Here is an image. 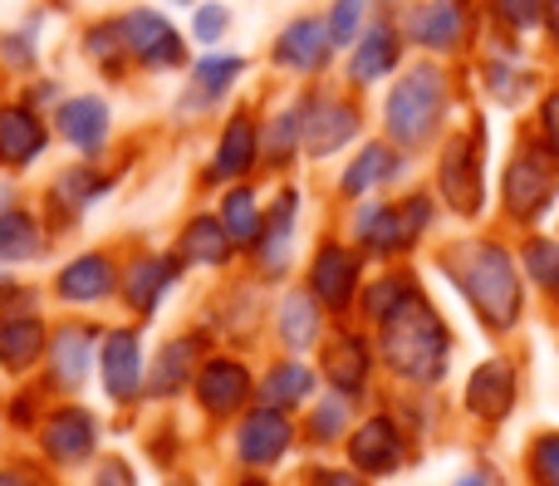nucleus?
Segmentation results:
<instances>
[{"label": "nucleus", "mask_w": 559, "mask_h": 486, "mask_svg": "<svg viewBox=\"0 0 559 486\" xmlns=\"http://www.w3.org/2000/svg\"><path fill=\"white\" fill-rule=\"evenodd\" d=\"M39 20L45 15H29L25 25L0 29V64H5V74H35L39 69Z\"/></svg>", "instance_id": "34"}, {"label": "nucleus", "mask_w": 559, "mask_h": 486, "mask_svg": "<svg viewBox=\"0 0 559 486\" xmlns=\"http://www.w3.org/2000/svg\"><path fill=\"white\" fill-rule=\"evenodd\" d=\"M49 143H55L49 114L29 108L25 98H5V104H0V167H5V173L35 167L39 157L49 153Z\"/></svg>", "instance_id": "8"}, {"label": "nucleus", "mask_w": 559, "mask_h": 486, "mask_svg": "<svg viewBox=\"0 0 559 486\" xmlns=\"http://www.w3.org/2000/svg\"><path fill=\"white\" fill-rule=\"evenodd\" d=\"M0 486H29L25 477H15V472H0Z\"/></svg>", "instance_id": "52"}, {"label": "nucleus", "mask_w": 559, "mask_h": 486, "mask_svg": "<svg viewBox=\"0 0 559 486\" xmlns=\"http://www.w3.org/2000/svg\"><path fill=\"white\" fill-rule=\"evenodd\" d=\"M437 182H442V197L452 212L462 216L481 212V143L466 133L447 138L442 163H437Z\"/></svg>", "instance_id": "11"}, {"label": "nucleus", "mask_w": 559, "mask_h": 486, "mask_svg": "<svg viewBox=\"0 0 559 486\" xmlns=\"http://www.w3.org/2000/svg\"><path fill=\"white\" fill-rule=\"evenodd\" d=\"M348 458H354L364 472H373V477L393 472V467H397V458H403L393 423H388V418H368L364 428L354 432V442H348Z\"/></svg>", "instance_id": "24"}, {"label": "nucleus", "mask_w": 559, "mask_h": 486, "mask_svg": "<svg viewBox=\"0 0 559 486\" xmlns=\"http://www.w3.org/2000/svg\"><path fill=\"white\" fill-rule=\"evenodd\" d=\"M535 477L540 486H559V432L535 442Z\"/></svg>", "instance_id": "46"}, {"label": "nucleus", "mask_w": 559, "mask_h": 486, "mask_svg": "<svg viewBox=\"0 0 559 486\" xmlns=\"http://www.w3.org/2000/svg\"><path fill=\"white\" fill-rule=\"evenodd\" d=\"M39 246H45V232H39L35 212H25L20 202L0 212V261H29L39 256Z\"/></svg>", "instance_id": "32"}, {"label": "nucleus", "mask_w": 559, "mask_h": 486, "mask_svg": "<svg viewBox=\"0 0 559 486\" xmlns=\"http://www.w3.org/2000/svg\"><path fill=\"white\" fill-rule=\"evenodd\" d=\"M231 35V5H222V0H197L192 5V35L202 49H216L222 39Z\"/></svg>", "instance_id": "39"}, {"label": "nucleus", "mask_w": 559, "mask_h": 486, "mask_svg": "<svg viewBox=\"0 0 559 486\" xmlns=\"http://www.w3.org/2000/svg\"><path fill=\"white\" fill-rule=\"evenodd\" d=\"M226 222V232H231L236 246H255V236H261L265 226V212H261V197H255L251 182H226L222 192V212H216Z\"/></svg>", "instance_id": "26"}, {"label": "nucleus", "mask_w": 559, "mask_h": 486, "mask_svg": "<svg viewBox=\"0 0 559 486\" xmlns=\"http://www.w3.org/2000/svg\"><path fill=\"white\" fill-rule=\"evenodd\" d=\"M309 486H364V482L348 477V472H319V477L309 482Z\"/></svg>", "instance_id": "50"}, {"label": "nucleus", "mask_w": 559, "mask_h": 486, "mask_svg": "<svg viewBox=\"0 0 559 486\" xmlns=\"http://www.w3.org/2000/svg\"><path fill=\"white\" fill-rule=\"evenodd\" d=\"M49 123H55V138H64L79 157L98 163L108 138H114V108H108L104 94H64L59 108L49 114Z\"/></svg>", "instance_id": "7"}, {"label": "nucleus", "mask_w": 559, "mask_h": 486, "mask_svg": "<svg viewBox=\"0 0 559 486\" xmlns=\"http://www.w3.org/2000/svg\"><path fill=\"white\" fill-rule=\"evenodd\" d=\"M45 349V324L20 315V320H0V364L5 369H29Z\"/></svg>", "instance_id": "31"}, {"label": "nucleus", "mask_w": 559, "mask_h": 486, "mask_svg": "<svg viewBox=\"0 0 559 486\" xmlns=\"http://www.w3.org/2000/svg\"><path fill=\"white\" fill-rule=\"evenodd\" d=\"M177 275V261H167V256H143V261H133V271H128V300H133V310H153L157 295L173 285Z\"/></svg>", "instance_id": "33"}, {"label": "nucleus", "mask_w": 559, "mask_h": 486, "mask_svg": "<svg viewBox=\"0 0 559 486\" xmlns=\"http://www.w3.org/2000/svg\"><path fill=\"white\" fill-rule=\"evenodd\" d=\"M108 187H114V177L104 173L98 163H88V157H79V163H69L64 173L49 182L45 192V212L59 216V222H74L84 206H94L98 197H108Z\"/></svg>", "instance_id": "13"}, {"label": "nucleus", "mask_w": 559, "mask_h": 486, "mask_svg": "<svg viewBox=\"0 0 559 486\" xmlns=\"http://www.w3.org/2000/svg\"><path fill=\"white\" fill-rule=\"evenodd\" d=\"M280 334H285L289 349H309V344L319 340V310L305 291H295L285 300V310H280Z\"/></svg>", "instance_id": "36"}, {"label": "nucleus", "mask_w": 559, "mask_h": 486, "mask_svg": "<svg viewBox=\"0 0 559 486\" xmlns=\"http://www.w3.org/2000/svg\"><path fill=\"white\" fill-rule=\"evenodd\" d=\"M383 354L397 374L432 383L447 364V330L417 295H403L393 315H383Z\"/></svg>", "instance_id": "2"}, {"label": "nucleus", "mask_w": 559, "mask_h": 486, "mask_svg": "<svg viewBox=\"0 0 559 486\" xmlns=\"http://www.w3.org/2000/svg\"><path fill=\"white\" fill-rule=\"evenodd\" d=\"M496 20L511 29H531L545 20V0H496Z\"/></svg>", "instance_id": "44"}, {"label": "nucleus", "mask_w": 559, "mask_h": 486, "mask_svg": "<svg viewBox=\"0 0 559 486\" xmlns=\"http://www.w3.org/2000/svg\"><path fill=\"white\" fill-rule=\"evenodd\" d=\"M525 271H531L540 285L559 291V246L555 241H531L525 246Z\"/></svg>", "instance_id": "42"}, {"label": "nucleus", "mask_w": 559, "mask_h": 486, "mask_svg": "<svg viewBox=\"0 0 559 486\" xmlns=\"http://www.w3.org/2000/svg\"><path fill=\"white\" fill-rule=\"evenodd\" d=\"M231 232H226V222L222 216H212V212H202V216H192V222L182 226V261H192V265H222L226 256H231Z\"/></svg>", "instance_id": "27"}, {"label": "nucleus", "mask_w": 559, "mask_h": 486, "mask_svg": "<svg viewBox=\"0 0 559 486\" xmlns=\"http://www.w3.org/2000/svg\"><path fill=\"white\" fill-rule=\"evenodd\" d=\"M261 167V118L251 108H231L216 133V147H212V163H206L202 182L216 187V182H246V177Z\"/></svg>", "instance_id": "6"}, {"label": "nucleus", "mask_w": 559, "mask_h": 486, "mask_svg": "<svg viewBox=\"0 0 559 486\" xmlns=\"http://www.w3.org/2000/svg\"><path fill=\"white\" fill-rule=\"evenodd\" d=\"M108 291H114V265L98 251L79 256V261H69L64 271H59V295H64V300H104Z\"/></svg>", "instance_id": "30"}, {"label": "nucleus", "mask_w": 559, "mask_h": 486, "mask_svg": "<svg viewBox=\"0 0 559 486\" xmlns=\"http://www.w3.org/2000/svg\"><path fill=\"white\" fill-rule=\"evenodd\" d=\"M0 291H5V281H0Z\"/></svg>", "instance_id": "57"}, {"label": "nucleus", "mask_w": 559, "mask_h": 486, "mask_svg": "<svg viewBox=\"0 0 559 486\" xmlns=\"http://www.w3.org/2000/svg\"><path fill=\"white\" fill-rule=\"evenodd\" d=\"M354 281H358V261L354 251H344V246H324L314 261V271H309V285H314V300L324 305H348V295H354Z\"/></svg>", "instance_id": "22"}, {"label": "nucleus", "mask_w": 559, "mask_h": 486, "mask_svg": "<svg viewBox=\"0 0 559 486\" xmlns=\"http://www.w3.org/2000/svg\"><path fill=\"white\" fill-rule=\"evenodd\" d=\"M94 418H88L84 408H64V413H55L49 418V428H45V452L55 462H84L88 452H94Z\"/></svg>", "instance_id": "23"}, {"label": "nucleus", "mask_w": 559, "mask_h": 486, "mask_svg": "<svg viewBox=\"0 0 559 486\" xmlns=\"http://www.w3.org/2000/svg\"><path fill=\"white\" fill-rule=\"evenodd\" d=\"M289 448V423L280 418V413L265 403L261 413H251V418L241 423V432H236V452H241V462H251V467H265V462L285 458Z\"/></svg>", "instance_id": "18"}, {"label": "nucleus", "mask_w": 559, "mask_h": 486, "mask_svg": "<svg viewBox=\"0 0 559 486\" xmlns=\"http://www.w3.org/2000/svg\"><path fill=\"white\" fill-rule=\"evenodd\" d=\"M246 74V55H236V49H202V55L187 64V88L182 98H177V118H202L212 114L216 104H226L231 98V88L241 84Z\"/></svg>", "instance_id": "5"}, {"label": "nucleus", "mask_w": 559, "mask_h": 486, "mask_svg": "<svg viewBox=\"0 0 559 486\" xmlns=\"http://www.w3.org/2000/svg\"><path fill=\"white\" fill-rule=\"evenodd\" d=\"M397 64H403V35H397V25L388 15L383 20H368L364 35L348 45V79L364 88V84L388 79Z\"/></svg>", "instance_id": "12"}, {"label": "nucleus", "mask_w": 559, "mask_h": 486, "mask_svg": "<svg viewBox=\"0 0 559 486\" xmlns=\"http://www.w3.org/2000/svg\"><path fill=\"white\" fill-rule=\"evenodd\" d=\"M88 349H94V340H88L84 330H64V334H59V344H55V379L59 383H84Z\"/></svg>", "instance_id": "38"}, {"label": "nucleus", "mask_w": 559, "mask_h": 486, "mask_svg": "<svg viewBox=\"0 0 559 486\" xmlns=\"http://www.w3.org/2000/svg\"><path fill=\"white\" fill-rule=\"evenodd\" d=\"M104 389H108V399H133V393L143 389V349H138L133 334H108Z\"/></svg>", "instance_id": "21"}, {"label": "nucleus", "mask_w": 559, "mask_h": 486, "mask_svg": "<svg viewBox=\"0 0 559 486\" xmlns=\"http://www.w3.org/2000/svg\"><path fill=\"white\" fill-rule=\"evenodd\" d=\"M324 374H329V383L334 389H344V393H354L358 383H364V374H368V349L358 340H334L329 344V354H324Z\"/></svg>", "instance_id": "35"}, {"label": "nucleus", "mask_w": 559, "mask_h": 486, "mask_svg": "<svg viewBox=\"0 0 559 486\" xmlns=\"http://www.w3.org/2000/svg\"><path fill=\"white\" fill-rule=\"evenodd\" d=\"M98 486H133V477H128L123 462H108V467L98 472Z\"/></svg>", "instance_id": "49"}, {"label": "nucleus", "mask_w": 559, "mask_h": 486, "mask_svg": "<svg viewBox=\"0 0 559 486\" xmlns=\"http://www.w3.org/2000/svg\"><path fill=\"white\" fill-rule=\"evenodd\" d=\"M20 98H25L29 108H39V114H55L59 98H64V88H59V79H49V74H25Z\"/></svg>", "instance_id": "43"}, {"label": "nucleus", "mask_w": 559, "mask_h": 486, "mask_svg": "<svg viewBox=\"0 0 559 486\" xmlns=\"http://www.w3.org/2000/svg\"><path fill=\"white\" fill-rule=\"evenodd\" d=\"M167 5H182V10H192V5H197V0H167Z\"/></svg>", "instance_id": "53"}, {"label": "nucleus", "mask_w": 559, "mask_h": 486, "mask_svg": "<svg viewBox=\"0 0 559 486\" xmlns=\"http://www.w3.org/2000/svg\"><path fill=\"white\" fill-rule=\"evenodd\" d=\"M545 138H550V153L559 157V94H550V98H545Z\"/></svg>", "instance_id": "48"}, {"label": "nucleus", "mask_w": 559, "mask_h": 486, "mask_svg": "<svg viewBox=\"0 0 559 486\" xmlns=\"http://www.w3.org/2000/svg\"><path fill=\"white\" fill-rule=\"evenodd\" d=\"M118 35H123L133 69H143V74H177V69L192 64V39L173 25L167 10H153V5L118 10Z\"/></svg>", "instance_id": "3"}, {"label": "nucleus", "mask_w": 559, "mask_h": 486, "mask_svg": "<svg viewBox=\"0 0 559 486\" xmlns=\"http://www.w3.org/2000/svg\"><path fill=\"white\" fill-rule=\"evenodd\" d=\"M79 49H84V59L98 69L104 79H114V84H123L128 69H133V59H128L123 49V35H118V15H94L84 29H79Z\"/></svg>", "instance_id": "17"}, {"label": "nucleus", "mask_w": 559, "mask_h": 486, "mask_svg": "<svg viewBox=\"0 0 559 486\" xmlns=\"http://www.w3.org/2000/svg\"><path fill=\"white\" fill-rule=\"evenodd\" d=\"M354 236L368 246V251H397L403 241H413V236H407V226H403V206H388V202L358 206Z\"/></svg>", "instance_id": "28"}, {"label": "nucleus", "mask_w": 559, "mask_h": 486, "mask_svg": "<svg viewBox=\"0 0 559 486\" xmlns=\"http://www.w3.org/2000/svg\"><path fill=\"white\" fill-rule=\"evenodd\" d=\"M397 167H403L397 143H364L354 153V163L344 167L338 187H344V197H364V192H373V187H383L388 177H397Z\"/></svg>", "instance_id": "20"}, {"label": "nucleus", "mask_w": 559, "mask_h": 486, "mask_svg": "<svg viewBox=\"0 0 559 486\" xmlns=\"http://www.w3.org/2000/svg\"><path fill=\"white\" fill-rule=\"evenodd\" d=\"M177 486H187V482H177Z\"/></svg>", "instance_id": "58"}, {"label": "nucleus", "mask_w": 559, "mask_h": 486, "mask_svg": "<svg viewBox=\"0 0 559 486\" xmlns=\"http://www.w3.org/2000/svg\"><path fill=\"white\" fill-rule=\"evenodd\" d=\"M197 393H202V403L212 413H236L246 403V393H251V379H246L241 364L231 359H216L202 369V379H197Z\"/></svg>", "instance_id": "25"}, {"label": "nucleus", "mask_w": 559, "mask_h": 486, "mask_svg": "<svg viewBox=\"0 0 559 486\" xmlns=\"http://www.w3.org/2000/svg\"><path fill=\"white\" fill-rule=\"evenodd\" d=\"M550 197H555V163L540 147L515 153L511 173H506V206H511L515 216H540Z\"/></svg>", "instance_id": "14"}, {"label": "nucleus", "mask_w": 559, "mask_h": 486, "mask_svg": "<svg viewBox=\"0 0 559 486\" xmlns=\"http://www.w3.org/2000/svg\"><path fill=\"white\" fill-rule=\"evenodd\" d=\"M447 114V74L442 64H407L397 84L383 98V128L388 143L397 147H423L442 128Z\"/></svg>", "instance_id": "1"}, {"label": "nucleus", "mask_w": 559, "mask_h": 486, "mask_svg": "<svg viewBox=\"0 0 559 486\" xmlns=\"http://www.w3.org/2000/svg\"><path fill=\"white\" fill-rule=\"evenodd\" d=\"M364 128L358 104L338 94H305V157H334Z\"/></svg>", "instance_id": "10"}, {"label": "nucleus", "mask_w": 559, "mask_h": 486, "mask_svg": "<svg viewBox=\"0 0 559 486\" xmlns=\"http://www.w3.org/2000/svg\"><path fill=\"white\" fill-rule=\"evenodd\" d=\"M462 35H466V20H462L456 0H427V5H417L413 20H407V39L432 49V55H452V49L462 45Z\"/></svg>", "instance_id": "16"}, {"label": "nucleus", "mask_w": 559, "mask_h": 486, "mask_svg": "<svg viewBox=\"0 0 559 486\" xmlns=\"http://www.w3.org/2000/svg\"><path fill=\"white\" fill-rule=\"evenodd\" d=\"M403 295H407V281H397V275H388V281H378L373 291H368V315H378V320H383V315H393Z\"/></svg>", "instance_id": "45"}, {"label": "nucleus", "mask_w": 559, "mask_h": 486, "mask_svg": "<svg viewBox=\"0 0 559 486\" xmlns=\"http://www.w3.org/2000/svg\"><path fill=\"white\" fill-rule=\"evenodd\" d=\"M368 5H373V0H334V5H329V35H334V45L338 49H348L354 45L358 35H364V25H368Z\"/></svg>", "instance_id": "40"}, {"label": "nucleus", "mask_w": 559, "mask_h": 486, "mask_svg": "<svg viewBox=\"0 0 559 486\" xmlns=\"http://www.w3.org/2000/svg\"><path fill=\"white\" fill-rule=\"evenodd\" d=\"M545 25H550V35L559 39V0H545Z\"/></svg>", "instance_id": "51"}, {"label": "nucleus", "mask_w": 559, "mask_h": 486, "mask_svg": "<svg viewBox=\"0 0 559 486\" xmlns=\"http://www.w3.org/2000/svg\"><path fill=\"white\" fill-rule=\"evenodd\" d=\"M55 5H69V0H55Z\"/></svg>", "instance_id": "56"}, {"label": "nucleus", "mask_w": 559, "mask_h": 486, "mask_svg": "<svg viewBox=\"0 0 559 486\" xmlns=\"http://www.w3.org/2000/svg\"><path fill=\"white\" fill-rule=\"evenodd\" d=\"M334 35H329L324 15H295L289 25H280V35L271 39V64L285 74H324L329 59H334Z\"/></svg>", "instance_id": "9"}, {"label": "nucleus", "mask_w": 559, "mask_h": 486, "mask_svg": "<svg viewBox=\"0 0 559 486\" xmlns=\"http://www.w3.org/2000/svg\"><path fill=\"white\" fill-rule=\"evenodd\" d=\"M295 157H305V98L280 104L275 114L261 118V163L285 173Z\"/></svg>", "instance_id": "15"}, {"label": "nucleus", "mask_w": 559, "mask_h": 486, "mask_svg": "<svg viewBox=\"0 0 559 486\" xmlns=\"http://www.w3.org/2000/svg\"><path fill=\"white\" fill-rule=\"evenodd\" d=\"M511 399H515V379L506 364H481L472 389H466V408H472L476 418H506Z\"/></svg>", "instance_id": "29"}, {"label": "nucleus", "mask_w": 559, "mask_h": 486, "mask_svg": "<svg viewBox=\"0 0 559 486\" xmlns=\"http://www.w3.org/2000/svg\"><path fill=\"white\" fill-rule=\"evenodd\" d=\"M309 389H314L309 369H299V364H285V369H275L271 379L261 383V399L271 403V408H280V403H299Z\"/></svg>", "instance_id": "41"}, {"label": "nucleus", "mask_w": 559, "mask_h": 486, "mask_svg": "<svg viewBox=\"0 0 559 486\" xmlns=\"http://www.w3.org/2000/svg\"><path fill=\"white\" fill-rule=\"evenodd\" d=\"M192 379V340H173L153 359V393H177Z\"/></svg>", "instance_id": "37"}, {"label": "nucleus", "mask_w": 559, "mask_h": 486, "mask_svg": "<svg viewBox=\"0 0 559 486\" xmlns=\"http://www.w3.org/2000/svg\"><path fill=\"white\" fill-rule=\"evenodd\" d=\"M241 486H265V482H241Z\"/></svg>", "instance_id": "55"}, {"label": "nucleus", "mask_w": 559, "mask_h": 486, "mask_svg": "<svg viewBox=\"0 0 559 486\" xmlns=\"http://www.w3.org/2000/svg\"><path fill=\"white\" fill-rule=\"evenodd\" d=\"M462 285L476 300V310L486 315V324H496V330L515 324V315H521V285H515V265L501 246H481L472 256V265H466Z\"/></svg>", "instance_id": "4"}, {"label": "nucleus", "mask_w": 559, "mask_h": 486, "mask_svg": "<svg viewBox=\"0 0 559 486\" xmlns=\"http://www.w3.org/2000/svg\"><path fill=\"white\" fill-rule=\"evenodd\" d=\"M295 212H299V192L295 187H280L271 212H265V226L255 236V251H261L265 271H280L289 261V241H295Z\"/></svg>", "instance_id": "19"}, {"label": "nucleus", "mask_w": 559, "mask_h": 486, "mask_svg": "<svg viewBox=\"0 0 559 486\" xmlns=\"http://www.w3.org/2000/svg\"><path fill=\"white\" fill-rule=\"evenodd\" d=\"M338 428H344V399L324 403V408H319V423H314V432H319V438H334Z\"/></svg>", "instance_id": "47"}, {"label": "nucleus", "mask_w": 559, "mask_h": 486, "mask_svg": "<svg viewBox=\"0 0 559 486\" xmlns=\"http://www.w3.org/2000/svg\"><path fill=\"white\" fill-rule=\"evenodd\" d=\"M0 84H5V64H0Z\"/></svg>", "instance_id": "54"}]
</instances>
